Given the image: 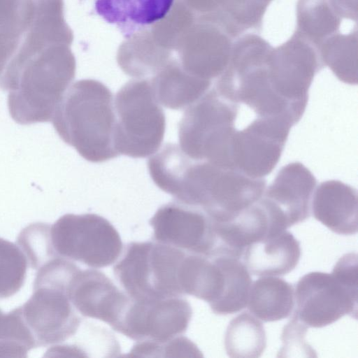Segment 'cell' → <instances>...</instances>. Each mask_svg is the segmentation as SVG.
Returning a JSON list of instances; mask_svg holds the SVG:
<instances>
[{"label": "cell", "instance_id": "1", "mask_svg": "<svg viewBox=\"0 0 358 358\" xmlns=\"http://www.w3.org/2000/svg\"><path fill=\"white\" fill-rule=\"evenodd\" d=\"M75 76L63 43L15 55L0 74L11 117L20 124L49 122Z\"/></svg>", "mask_w": 358, "mask_h": 358}, {"label": "cell", "instance_id": "2", "mask_svg": "<svg viewBox=\"0 0 358 358\" xmlns=\"http://www.w3.org/2000/svg\"><path fill=\"white\" fill-rule=\"evenodd\" d=\"M59 137L91 162L117 157L116 115L111 91L101 83L82 80L65 92L52 117Z\"/></svg>", "mask_w": 358, "mask_h": 358}, {"label": "cell", "instance_id": "3", "mask_svg": "<svg viewBox=\"0 0 358 358\" xmlns=\"http://www.w3.org/2000/svg\"><path fill=\"white\" fill-rule=\"evenodd\" d=\"M186 253L157 241L131 242L114 266V275L131 299L182 296L180 273Z\"/></svg>", "mask_w": 358, "mask_h": 358}, {"label": "cell", "instance_id": "4", "mask_svg": "<svg viewBox=\"0 0 358 358\" xmlns=\"http://www.w3.org/2000/svg\"><path fill=\"white\" fill-rule=\"evenodd\" d=\"M236 115L231 101L208 91L186 108L178 124L179 146L194 160L231 167Z\"/></svg>", "mask_w": 358, "mask_h": 358}, {"label": "cell", "instance_id": "5", "mask_svg": "<svg viewBox=\"0 0 358 358\" xmlns=\"http://www.w3.org/2000/svg\"><path fill=\"white\" fill-rule=\"evenodd\" d=\"M115 148L118 155L144 158L155 153L164 139V113L147 80H132L117 93Z\"/></svg>", "mask_w": 358, "mask_h": 358}, {"label": "cell", "instance_id": "6", "mask_svg": "<svg viewBox=\"0 0 358 358\" xmlns=\"http://www.w3.org/2000/svg\"><path fill=\"white\" fill-rule=\"evenodd\" d=\"M50 233L57 257L92 268L114 264L123 250L116 229L96 214H66L50 226Z\"/></svg>", "mask_w": 358, "mask_h": 358}, {"label": "cell", "instance_id": "7", "mask_svg": "<svg viewBox=\"0 0 358 358\" xmlns=\"http://www.w3.org/2000/svg\"><path fill=\"white\" fill-rule=\"evenodd\" d=\"M357 287L334 272L314 271L299 278L294 315L308 327L321 328L348 315L357 318Z\"/></svg>", "mask_w": 358, "mask_h": 358}, {"label": "cell", "instance_id": "8", "mask_svg": "<svg viewBox=\"0 0 358 358\" xmlns=\"http://www.w3.org/2000/svg\"><path fill=\"white\" fill-rule=\"evenodd\" d=\"M322 64L318 48L294 33L270 53L267 69L273 93L287 106L304 109L307 90Z\"/></svg>", "mask_w": 358, "mask_h": 358}, {"label": "cell", "instance_id": "9", "mask_svg": "<svg viewBox=\"0 0 358 358\" xmlns=\"http://www.w3.org/2000/svg\"><path fill=\"white\" fill-rule=\"evenodd\" d=\"M192 315V307L182 296L129 297L122 317L113 329L137 342H164L184 334Z\"/></svg>", "mask_w": 358, "mask_h": 358}, {"label": "cell", "instance_id": "10", "mask_svg": "<svg viewBox=\"0 0 358 358\" xmlns=\"http://www.w3.org/2000/svg\"><path fill=\"white\" fill-rule=\"evenodd\" d=\"M155 241L187 253L212 257L217 248L211 218L201 208L177 201L161 206L150 220Z\"/></svg>", "mask_w": 358, "mask_h": 358}, {"label": "cell", "instance_id": "11", "mask_svg": "<svg viewBox=\"0 0 358 358\" xmlns=\"http://www.w3.org/2000/svg\"><path fill=\"white\" fill-rule=\"evenodd\" d=\"M315 185L311 173L301 164L284 167L258 201L269 220L268 234H277L310 217Z\"/></svg>", "mask_w": 358, "mask_h": 358}, {"label": "cell", "instance_id": "12", "mask_svg": "<svg viewBox=\"0 0 358 358\" xmlns=\"http://www.w3.org/2000/svg\"><path fill=\"white\" fill-rule=\"evenodd\" d=\"M21 310L37 347L65 341L81 322L66 291L49 285L34 286L33 294Z\"/></svg>", "mask_w": 358, "mask_h": 358}, {"label": "cell", "instance_id": "13", "mask_svg": "<svg viewBox=\"0 0 358 358\" xmlns=\"http://www.w3.org/2000/svg\"><path fill=\"white\" fill-rule=\"evenodd\" d=\"M67 295L83 316L101 320L111 328L120 320L129 301V296L104 273L93 268L76 273Z\"/></svg>", "mask_w": 358, "mask_h": 358}, {"label": "cell", "instance_id": "14", "mask_svg": "<svg viewBox=\"0 0 358 358\" xmlns=\"http://www.w3.org/2000/svg\"><path fill=\"white\" fill-rule=\"evenodd\" d=\"M90 14L101 18L130 38L163 20L175 0H83Z\"/></svg>", "mask_w": 358, "mask_h": 358}, {"label": "cell", "instance_id": "15", "mask_svg": "<svg viewBox=\"0 0 358 358\" xmlns=\"http://www.w3.org/2000/svg\"><path fill=\"white\" fill-rule=\"evenodd\" d=\"M301 256L299 241L285 230L266 236L248 246L242 257L250 273L258 276L283 275L298 264Z\"/></svg>", "mask_w": 358, "mask_h": 358}, {"label": "cell", "instance_id": "16", "mask_svg": "<svg viewBox=\"0 0 358 358\" xmlns=\"http://www.w3.org/2000/svg\"><path fill=\"white\" fill-rule=\"evenodd\" d=\"M310 208L314 217L333 232L345 236L357 234V195L351 187L336 181L322 184Z\"/></svg>", "mask_w": 358, "mask_h": 358}, {"label": "cell", "instance_id": "17", "mask_svg": "<svg viewBox=\"0 0 358 358\" xmlns=\"http://www.w3.org/2000/svg\"><path fill=\"white\" fill-rule=\"evenodd\" d=\"M212 221L217 240L215 257L240 259L248 246L268 234L270 227L268 217L258 201L229 220Z\"/></svg>", "mask_w": 358, "mask_h": 358}, {"label": "cell", "instance_id": "18", "mask_svg": "<svg viewBox=\"0 0 358 358\" xmlns=\"http://www.w3.org/2000/svg\"><path fill=\"white\" fill-rule=\"evenodd\" d=\"M248 310L260 320L268 322L289 317L294 306V289L284 279L262 276L251 285Z\"/></svg>", "mask_w": 358, "mask_h": 358}, {"label": "cell", "instance_id": "19", "mask_svg": "<svg viewBox=\"0 0 358 358\" xmlns=\"http://www.w3.org/2000/svg\"><path fill=\"white\" fill-rule=\"evenodd\" d=\"M210 83L173 66L161 72L150 84L159 104L180 110L187 108L201 98L208 92Z\"/></svg>", "mask_w": 358, "mask_h": 358}, {"label": "cell", "instance_id": "20", "mask_svg": "<svg viewBox=\"0 0 358 358\" xmlns=\"http://www.w3.org/2000/svg\"><path fill=\"white\" fill-rule=\"evenodd\" d=\"M38 0H0V74L29 29Z\"/></svg>", "mask_w": 358, "mask_h": 358}, {"label": "cell", "instance_id": "21", "mask_svg": "<svg viewBox=\"0 0 358 358\" xmlns=\"http://www.w3.org/2000/svg\"><path fill=\"white\" fill-rule=\"evenodd\" d=\"M341 20L330 0H298L295 33L319 49L325 39L338 32Z\"/></svg>", "mask_w": 358, "mask_h": 358}, {"label": "cell", "instance_id": "22", "mask_svg": "<svg viewBox=\"0 0 358 358\" xmlns=\"http://www.w3.org/2000/svg\"><path fill=\"white\" fill-rule=\"evenodd\" d=\"M224 275V287L220 299L210 308L219 315L239 312L248 304L252 285L250 272L238 258L229 256L213 257Z\"/></svg>", "mask_w": 358, "mask_h": 358}, {"label": "cell", "instance_id": "23", "mask_svg": "<svg viewBox=\"0 0 358 358\" xmlns=\"http://www.w3.org/2000/svg\"><path fill=\"white\" fill-rule=\"evenodd\" d=\"M266 347V336L262 323L248 312L229 322L224 335V348L231 358H257Z\"/></svg>", "mask_w": 358, "mask_h": 358}, {"label": "cell", "instance_id": "24", "mask_svg": "<svg viewBox=\"0 0 358 358\" xmlns=\"http://www.w3.org/2000/svg\"><path fill=\"white\" fill-rule=\"evenodd\" d=\"M322 63L328 66L342 81L357 80V31L350 34L336 33L319 47Z\"/></svg>", "mask_w": 358, "mask_h": 358}, {"label": "cell", "instance_id": "25", "mask_svg": "<svg viewBox=\"0 0 358 358\" xmlns=\"http://www.w3.org/2000/svg\"><path fill=\"white\" fill-rule=\"evenodd\" d=\"M216 22L234 38L246 30L260 28L269 3L262 0H214Z\"/></svg>", "mask_w": 358, "mask_h": 358}, {"label": "cell", "instance_id": "26", "mask_svg": "<svg viewBox=\"0 0 358 358\" xmlns=\"http://www.w3.org/2000/svg\"><path fill=\"white\" fill-rule=\"evenodd\" d=\"M37 347L34 336L23 317L21 307L7 314L0 312V357H27Z\"/></svg>", "mask_w": 358, "mask_h": 358}, {"label": "cell", "instance_id": "27", "mask_svg": "<svg viewBox=\"0 0 358 358\" xmlns=\"http://www.w3.org/2000/svg\"><path fill=\"white\" fill-rule=\"evenodd\" d=\"M27 259L15 244L0 238V299L8 298L22 287Z\"/></svg>", "mask_w": 358, "mask_h": 358}, {"label": "cell", "instance_id": "28", "mask_svg": "<svg viewBox=\"0 0 358 358\" xmlns=\"http://www.w3.org/2000/svg\"><path fill=\"white\" fill-rule=\"evenodd\" d=\"M50 225L33 223L18 236L17 243L34 268L38 269L49 260L57 257L50 239Z\"/></svg>", "mask_w": 358, "mask_h": 358}, {"label": "cell", "instance_id": "29", "mask_svg": "<svg viewBox=\"0 0 358 358\" xmlns=\"http://www.w3.org/2000/svg\"><path fill=\"white\" fill-rule=\"evenodd\" d=\"M129 356L203 357L196 345L182 335L164 342H137L131 350Z\"/></svg>", "mask_w": 358, "mask_h": 358}, {"label": "cell", "instance_id": "30", "mask_svg": "<svg viewBox=\"0 0 358 358\" xmlns=\"http://www.w3.org/2000/svg\"><path fill=\"white\" fill-rule=\"evenodd\" d=\"M308 327L293 314L283 327L280 339L282 345L278 357H316V352L306 341Z\"/></svg>", "mask_w": 358, "mask_h": 358}, {"label": "cell", "instance_id": "31", "mask_svg": "<svg viewBox=\"0 0 358 358\" xmlns=\"http://www.w3.org/2000/svg\"><path fill=\"white\" fill-rule=\"evenodd\" d=\"M330 2L341 19L346 18L357 22V0H330Z\"/></svg>", "mask_w": 358, "mask_h": 358}, {"label": "cell", "instance_id": "32", "mask_svg": "<svg viewBox=\"0 0 358 358\" xmlns=\"http://www.w3.org/2000/svg\"><path fill=\"white\" fill-rule=\"evenodd\" d=\"M262 1H265V2H266V3H270V2H271V1H273V0H262Z\"/></svg>", "mask_w": 358, "mask_h": 358}, {"label": "cell", "instance_id": "33", "mask_svg": "<svg viewBox=\"0 0 358 358\" xmlns=\"http://www.w3.org/2000/svg\"><path fill=\"white\" fill-rule=\"evenodd\" d=\"M1 309H0V312H1Z\"/></svg>", "mask_w": 358, "mask_h": 358}]
</instances>
